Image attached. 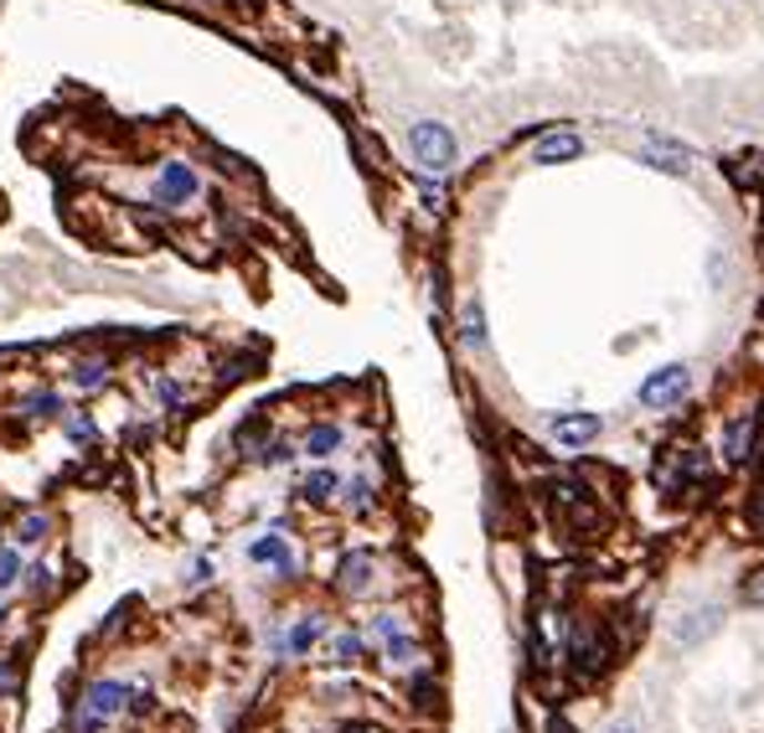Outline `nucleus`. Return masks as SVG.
Wrapping results in <instances>:
<instances>
[{
  "label": "nucleus",
  "mask_w": 764,
  "mask_h": 733,
  "mask_svg": "<svg viewBox=\"0 0 764 733\" xmlns=\"http://www.w3.org/2000/svg\"><path fill=\"white\" fill-rule=\"evenodd\" d=\"M336 584H342V594H367L373 589V553H346L342 569H336Z\"/></svg>",
  "instance_id": "6e6552de"
},
{
  "label": "nucleus",
  "mask_w": 764,
  "mask_h": 733,
  "mask_svg": "<svg viewBox=\"0 0 764 733\" xmlns=\"http://www.w3.org/2000/svg\"><path fill=\"white\" fill-rule=\"evenodd\" d=\"M124 682H93L89 692H83V707H78V719H73V729L78 733H99L109 719H120L124 713Z\"/></svg>",
  "instance_id": "f03ea898"
},
{
  "label": "nucleus",
  "mask_w": 764,
  "mask_h": 733,
  "mask_svg": "<svg viewBox=\"0 0 764 733\" xmlns=\"http://www.w3.org/2000/svg\"><path fill=\"white\" fill-rule=\"evenodd\" d=\"M610 733H641V729H635V723H614Z\"/></svg>",
  "instance_id": "393cba45"
},
{
  "label": "nucleus",
  "mask_w": 764,
  "mask_h": 733,
  "mask_svg": "<svg viewBox=\"0 0 764 733\" xmlns=\"http://www.w3.org/2000/svg\"><path fill=\"white\" fill-rule=\"evenodd\" d=\"M641 161L651 165V171H666V176H687V171H692L687 150L661 145V140H645V145H641Z\"/></svg>",
  "instance_id": "0eeeda50"
},
{
  "label": "nucleus",
  "mask_w": 764,
  "mask_h": 733,
  "mask_svg": "<svg viewBox=\"0 0 764 733\" xmlns=\"http://www.w3.org/2000/svg\"><path fill=\"white\" fill-rule=\"evenodd\" d=\"M377 635H383V641H398V635H404V620H398V614H383V620H377Z\"/></svg>",
  "instance_id": "5701e85b"
},
{
  "label": "nucleus",
  "mask_w": 764,
  "mask_h": 733,
  "mask_svg": "<svg viewBox=\"0 0 764 733\" xmlns=\"http://www.w3.org/2000/svg\"><path fill=\"white\" fill-rule=\"evenodd\" d=\"M460 342L470 346V352H480L486 346V310H480L476 299L465 305V315H460Z\"/></svg>",
  "instance_id": "f8f14e48"
},
{
  "label": "nucleus",
  "mask_w": 764,
  "mask_h": 733,
  "mask_svg": "<svg viewBox=\"0 0 764 733\" xmlns=\"http://www.w3.org/2000/svg\"><path fill=\"white\" fill-rule=\"evenodd\" d=\"M336 449H342V429L336 424H315L310 435H305V455H315V460H326Z\"/></svg>",
  "instance_id": "9b49d317"
},
{
  "label": "nucleus",
  "mask_w": 764,
  "mask_h": 733,
  "mask_svg": "<svg viewBox=\"0 0 764 733\" xmlns=\"http://www.w3.org/2000/svg\"><path fill=\"white\" fill-rule=\"evenodd\" d=\"M687 388H692V373L682 362H666V367H656V373L641 383V404L645 408H672V404L687 398Z\"/></svg>",
  "instance_id": "7ed1b4c3"
},
{
  "label": "nucleus",
  "mask_w": 764,
  "mask_h": 733,
  "mask_svg": "<svg viewBox=\"0 0 764 733\" xmlns=\"http://www.w3.org/2000/svg\"><path fill=\"white\" fill-rule=\"evenodd\" d=\"M750 435H754V424H750V419L729 424V435H723V449H729V460H744V455H750Z\"/></svg>",
  "instance_id": "4468645a"
},
{
  "label": "nucleus",
  "mask_w": 764,
  "mask_h": 733,
  "mask_svg": "<svg viewBox=\"0 0 764 733\" xmlns=\"http://www.w3.org/2000/svg\"><path fill=\"white\" fill-rule=\"evenodd\" d=\"M16 584H21V553H16V548H0V594Z\"/></svg>",
  "instance_id": "aec40b11"
},
{
  "label": "nucleus",
  "mask_w": 764,
  "mask_h": 733,
  "mask_svg": "<svg viewBox=\"0 0 764 733\" xmlns=\"http://www.w3.org/2000/svg\"><path fill=\"white\" fill-rule=\"evenodd\" d=\"M336 491H342V480L330 476V470H315V476L305 480V496H310V501H330Z\"/></svg>",
  "instance_id": "6ab92c4d"
},
{
  "label": "nucleus",
  "mask_w": 764,
  "mask_h": 733,
  "mask_svg": "<svg viewBox=\"0 0 764 733\" xmlns=\"http://www.w3.org/2000/svg\"><path fill=\"white\" fill-rule=\"evenodd\" d=\"M713 625H719V610H697L687 625H676V641H682V645H697Z\"/></svg>",
  "instance_id": "ddd939ff"
},
{
  "label": "nucleus",
  "mask_w": 764,
  "mask_h": 733,
  "mask_svg": "<svg viewBox=\"0 0 764 733\" xmlns=\"http://www.w3.org/2000/svg\"><path fill=\"white\" fill-rule=\"evenodd\" d=\"M47 538V517L42 511H27V517H16V542H42Z\"/></svg>",
  "instance_id": "a211bd4d"
},
{
  "label": "nucleus",
  "mask_w": 764,
  "mask_h": 733,
  "mask_svg": "<svg viewBox=\"0 0 764 733\" xmlns=\"http://www.w3.org/2000/svg\"><path fill=\"white\" fill-rule=\"evenodd\" d=\"M58 408H62L58 393H31L27 404H21V414H27V419H58Z\"/></svg>",
  "instance_id": "2eb2a0df"
},
{
  "label": "nucleus",
  "mask_w": 764,
  "mask_h": 733,
  "mask_svg": "<svg viewBox=\"0 0 764 733\" xmlns=\"http://www.w3.org/2000/svg\"><path fill=\"white\" fill-rule=\"evenodd\" d=\"M744 604H764V569L744 579Z\"/></svg>",
  "instance_id": "412c9836"
},
{
  "label": "nucleus",
  "mask_w": 764,
  "mask_h": 733,
  "mask_svg": "<svg viewBox=\"0 0 764 733\" xmlns=\"http://www.w3.org/2000/svg\"><path fill=\"white\" fill-rule=\"evenodd\" d=\"M11 688H16V672L6 666V661H0V692H11Z\"/></svg>",
  "instance_id": "b1692460"
},
{
  "label": "nucleus",
  "mask_w": 764,
  "mask_h": 733,
  "mask_svg": "<svg viewBox=\"0 0 764 733\" xmlns=\"http://www.w3.org/2000/svg\"><path fill=\"white\" fill-rule=\"evenodd\" d=\"M196 196V171L186 161H165L161 176H155V202L161 207H186Z\"/></svg>",
  "instance_id": "20e7f679"
},
{
  "label": "nucleus",
  "mask_w": 764,
  "mask_h": 733,
  "mask_svg": "<svg viewBox=\"0 0 764 733\" xmlns=\"http://www.w3.org/2000/svg\"><path fill=\"white\" fill-rule=\"evenodd\" d=\"M414 651H419V645L408 641V635H398V641H388V661H414Z\"/></svg>",
  "instance_id": "4be33fe9"
},
{
  "label": "nucleus",
  "mask_w": 764,
  "mask_h": 733,
  "mask_svg": "<svg viewBox=\"0 0 764 733\" xmlns=\"http://www.w3.org/2000/svg\"><path fill=\"white\" fill-rule=\"evenodd\" d=\"M0 620H6V604H0Z\"/></svg>",
  "instance_id": "bb28decb"
},
{
  "label": "nucleus",
  "mask_w": 764,
  "mask_h": 733,
  "mask_svg": "<svg viewBox=\"0 0 764 733\" xmlns=\"http://www.w3.org/2000/svg\"><path fill=\"white\" fill-rule=\"evenodd\" d=\"M579 155H584V140L573 135V130H548L532 145V161L538 165H563V161H579Z\"/></svg>",
  "instance_id": "423d86ee"
},
{
  "label": "nucleus",
  "mask_w": 764,
  "mask_h": 733,
  "mask_svg": "<svg viewBox=\"0 0 764 733\" xmlns=\"http://www.w3.org/2000/svg\"><path fill=\"white\" fill-rule=\"evenodd\" d=\"M357 656H361V635H336L326 645V661H336V666H352Z\"/></svg>",
  "instance_id": "dca6fc26"
},
{
  "label": "nucleus",
  "mask_w": 764,
  "mask_h": 733,
  "mask_svg": "<svg viewBox=\"0 0 764 733\" xmlns=\"http://www.w3.org/2000/svg\"><path fill=\"white\" fill-rule=\"evenodd\" d=\"M248 558L254 563H274L279 573H295V553H289V542L279 532H264L258 542H248Z\"/></svg>",
  "instance_id": "1a4fd4ad"
},
{
  "label": "nucleus",
  "mask_w": 764,
  "mask_h": 733,
  "mask_svg": "<svg viewBox=\"0 0 764 733\" xmlns=\"http://www.w3.org/2000/svg\"><path fill=\"white\" fill-rule=\"evenodd\" d=\"M320 635H326V620H320V614H305L300 625L285 635V651H289V656H305V651H310Z\"/></svg>",
  "instance_id": "9d476101"
},
{
  "label": "nucleus",
  "mask_w": 764,
  "mask_h": 733,
  "mask_svg": "<svg viewBox=\"0 0 764 733\" xmlns=\"http://www.w3.org/2000/svg\"><path fill=\"white\" fill-rule=\"evenodd\" d=\"M73 383H78L83 393H99V388L109 383V362H83V367L73 373Z\"/></svg>",
  "instance_id": "f3484780"
},
{
  "label": "nucleus",
  "mask_w": 764,
  "mask_h": 733,
  "mask_svg": "<svg viewBox=\"0 0 764 733\" xmlns=\"http://www.w3.org/2000/svg\"><path fill=\"white\" fill-rule=\"evenodd\" d=\"M342 733H373V729H361V723H352V729H342Z\"/></svg>",
  "instance_id": "a878e982"
},
{
  "label": "nucleus",
  "mask_w": 764,
  "mask_h": 733,
  "mask_svg": "<svg viewBox=\"0 0 764 733\" xmlns=\"http://www.w3.org/2000/svg\"><path fill=\"white\" fill-rule=\"evenodd\" d=\"M600 429H604L600 414H558V419H553L558 449H584V445H594V439H600Z\"/></svg>",
  "instance_id": "39448f33"
},
{
  "label": "nucleus",
  "mask_w": 764,
  "mask_h": 733,
  "mask_svg": "<svg viewBox=\"0 0 764 733\" xmlns=\"http://www.w3.org/2000/svg\"><path fill=\"white\" fill-rule=\"evenodd\" d=\"M408 155H414V165H419V171H429V176H445V171L455 165V135L439 120H419L414 130H408Z\"/></svg>",
  "instance_id": "f257e3e1"
}]
</instances>
